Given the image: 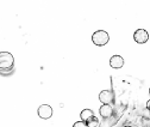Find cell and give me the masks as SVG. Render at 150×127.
I'll return each instance as SVG.
<instances>
[{"label":"cell","instance_id":"cell-1","mask_svg":"<svg viewBox=\"0 0 150 127\" xmlns=\"http://www.w3.org/2000/svg\"><path fill=\"white\" fill-rule=\"evenodd\" d=\"M13 65H14V58L12 54L8 52H1V54H0V70H1V73L12 70Z\"/></svg>","mask_w":150,"mask_h":127},{"label":"cell","instance_id":"cell-2","mask_svg":"<svg viewBox=\"0 0 150 127\" xmlns=\"http://www.w3.org/2000/svg\"><path fill=\"white\" fill-rule=\"evenodd\" d=\"M92 41L96 46L101 47V46L107 44V42L110 41V36L105 30H98L92 35Z\"/></svg>","mask_w":150,"mask_h":127},{"label":"cell","instance_id":"cell-3","mask_svg":"<svg viewBox=\"0 0 150 127\" xmlns=\"http://www.w3.org/2000/svg\"><path fill=\"white\" fill-rule=\"evenodd\" d=\"M99 101L103 102V104H111L115 101V94L112 90H103L99 94Z\"/></svg>","mask_w":150,"mask_h":127},{"label":"cell","instance_id":"cell-4","mask_svg":"<svg viewBox=\"0 0 150 127\" xmlns=\"http://www.w3.org/2000/svg\"><path fill=\"white\" fill-rule=\"evenodd\" d=\"M134 40L138 43V44H143L145 42H148L149 40V34L145 29H138L135 31L134 34Z\"/></svg>","mask_w":150,"mask_h":127},{"label":"cell","instance_id":"cell-5","mask_svg":"<svg viewBox=\"0 0 150 127\" xmlns=\"http://www.w3.org/2000/svg\"><path fill=\"white\" fill-rule=\"evenodd\" d=\"M51 115H52V108L49 104H42V105H40V108H38V116L41 119L47 120V119H50Z\"/></svg>","mask_w":150,"mask_h":127},{"label":"cell","instance_id":"cell-6","mask_svg":"<svg viewBox=\"0 0 150 127\" xmlns=\"http://www.w3.org/2000/svg\"><path fill=\"white\" fill-rule=\"evenodd\" d=\"M99 114H100L101 118L108 119V118L112 116V114H113V109H112V107L110 104H103L99 108Z\"/></svg>","mask_w":150,"mask_h":127},{"label":"cell","instance_id":"cell-7","mask_svg":"<svg viewBox=\"0 0 150 127\" xmlns=\"http://www.w3.org/2000/svg\"><path fill=\"white\" fill-rule=\"evenodd\" d=\"M110 66L112 68H122L124 66V59L120 57V55H113L111 59H110Z\"/></svg>","mask_w":150,"mask_h":127},{"label":"cell","instance_id":"cell-8","mask_svg":"<svg viewBox=\"0 0 150 127\" xmlns=\"http://www.w3.org/2000/svg\"><path fill=\"white\" fill-rule=\"evenodd\" d=\"M94 116V113H93V110H91V109H83L82 112H81V114H80V118H81V120L82 121H85V122H87L91 118H93Z\"/></svg>","mask_w":150,"mask_h":127},{"label":"cell","instance_id":"cell-9","mask_svg":"<svg viewBox=\"0 0 150 127\" xmlns=\"http://www.w3.org/2000/svg\"><path fill=\"white\" fill-rule=\"evenodd\" d=\"M87 125H88V127H98V125H99V119L96 118V116H93V118H91V119L87 121Z\"/></svg>","mask_w":150,"mask_h":127},{"label":"cell","instance_id":"cell-10","mask_svg":"<svg viewBox=\"0 0 150 127\" xmlns=\"http://www.w3.org/2000/svg\"><path fill=\"white\" fill-rule=\"evenodd\" d=\"M73 127H88V125H87V122H85V121H76L74 125H73Z\"/></svg>","mask_w":150,"mask_h":127},{"label":"cell","instance_id":"cell-11","mask_svg":"<svg viewBox=\"0 0 150 127\" xmlns=\"http://www.w3.org/2000/svg\"><path fill=\"white\" fill-rule=\"evenodd\" d=\"M146 108H148V109L150 110V100H149V101L146 102Z\"/></svg>","mask_w":150,"mask_h":127},{"label":"cell","instance_id":"cell-12","mask_svg":"<svg viewBox=\"0 0 150 127\" xmlns=\"http://www.w3.org/2000/svg\"><path fill=\"white\" fill-rule=\"evenodd\" d=\"M124 127H132V126H129V125H125Z\"/></svg>","mask_w":150,"mask_h":127},{"label":"cell","instance_id":"cell-13","mask_svg":"<svg viewBox=\"0 0 150 127\" xmlns=\"http://www.w3.org/2000/svg\"><path fill=\"white\" fill-rule=\"evenodd\" d=\"M149 95H150V88H149Z\"/></svg>","mask_w":150,"mask_h":127}]
</instances>
